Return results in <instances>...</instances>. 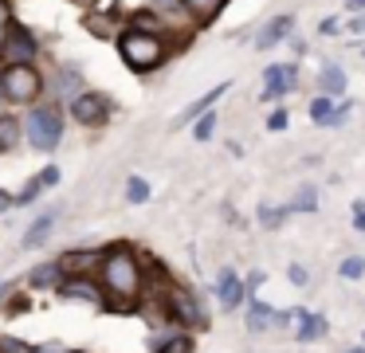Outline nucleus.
Here are the masks:
<instances>
[{
    "label": "nucleus",
    "instance_id": "9b49d317",
    "mask_svg": "<svg viewBox=\"0 0 365 353\" xmlns=\"http://www.w3.org/2000/svg\"><path fill=\"white\" fill-rule=\"evenodd\" d=\"M228 91V83H220V86H212V91L205 94V98H197V102H189V106L181 110V114L173 118V126H185V122H192V118H200V114H208V110H212V102L220 98V94Z\"/></svg>",
    "mask_w": 365,
    "mask_h": 353
},
{
    "label": "nucleus",
    "instance_id": "7c9ffc66",
    "mask_svg": "<svg viewBox=\"0 0 365 353\" xmlns=\"http://www.w3.org/2000/svg\"><path fill=\"white\" fill-rule=\"evenodd\" d=\"M4 353H32V349H28L24 342H12V337H9V342H4Z\"/></svg>",
    "mask_w": 365,
    "mask_h": 353
},
{
    "label": "nucleus",
    "instance_id": "2eb2a0df",
    "mask_svg": "<svg viewBox=\"0 0 365 353\" xmlns=\"http://www.w3.org/2000/svg\"><path fill=\"white\" fill-rule=\"evenodd\" d=\"M299 318H302V326H299V342H318V337H326V318L322 314H307V310H299Z\"/></svg>",
    "mask_w": 365,
    "mask_h": 353
},
{
    "label": "nucleus",
    "instance_id": "c85d7f7f",
    "mask_svg": "<svg viewBox=\"0 0 365 353\" xmlns=\"http://www.w3.org/2000/svg\"><path fill=\"white\" fill-rule=\"evenodd\" d=\"M287 126V110H275V114L267 118V130H283Z\"/></svg>",
    "mask_w": 365,
    "mask_h": 353
},
{
    "label": "nucleus",
    "instance_id": "7ed1b4c3",
    "mask_svg": "<svg viewBox=\"0 0 365 353\" xmlns=\"http://www.w3.org/2000/svg\"><path fill=\"white\" fill-rule=\"evenodd\" d=\"M24 133H28V141H32L36 149L51 153V149L59 145V138H63V122H59V110H51V106H36L32 114H28V122H24Z\"/></svg>",
    "mask_w": 365,
    "mask_h": 353
},
{
    "label": "nucleus",
    "instance_id": "a878e982",
    "mask_svg": "<svg viewBox=\"0 0 365 353\" xmlns=\"http://www.w3.org/2000/svg\"><path fill=\"white\" fill-rule=\"evenodd\" d=\"M287 212H291V208H259V220H263V224H267V227H275V224H283V216H287Z\"/></svg>",
    "mask_w": 365,
    "mask_h": 353
},
{
    "label": "nucleus",
    "instance_id": "4be33fe9",
    "mask_svg": "<svg viewBox=\"0 0 365 353\" xmlns=\"http://www.w3.org/2000/svg\"><path fill=\"white\" fill-rule=\"evenodd\" d=\"M212 130H216V114L208 110V114L197 118V130H192V138H197V141H208V138H212Z\"/></svg>",
    "mask_w": 365,
    "mask_h": 353
},
{
    "label": "nucleus",
    "instance_id": "423d86ee",
    "mask_svg": "<svg viewBox=\"0 0 365 353\" xmlns=\"http://www.w3.org/2000/svg\"><path fill=\"white\" fill-rule=\"evenodd\" d=\"M106 114H110V102H106V94L87 91V94H79V98L71 102V118H75V122H83V126L106 122Z\"/></svg>",
    "mask_w": 365,
    "mask_h": 353
},
{
    "label": "nucleus",
    "instance_id": "ea45409f",
    "mask_svg": "<svg viewBox=\"0 0 365 353\" xmlns=\"http://www.w3.org/2000/svg\"><path fill=\"white\" fill-rule=\"evenodd\" d=\"M349 353H365V349H349Z\"/></svg>",
    "mask_w": 365,
    "mask_h": 353
},
{
    "label": "nucleus",
    "instance_id": "72a5a7b5",
    "mask_svg": "<svg viewBox=\"0 0 365 353\" xmlns=\"http://www.w3.org/2000/svg\"><path fill=\"white\" fill-rule=\"evenodd\" d=\"M354 227H357V232H365V212H354Z\"/></svg>",
    "mask_w": 365,
    "mask_h": 353
},
{
    "label": "nucleus",
    "instance_id": "39448f33",
    "mask_svg": "<svg viewBox=\"0 0 365 353\" xmlns=\"http://www.w3.org/2000/svg\"><path fill=\"white\" fill-rule=\"evenodd\" d=\"M40 86H43V78L32 67H4V75H0V91L9 94L12 102H36Z\"/></svg>",
    "mask_w": 365,
    "mask_h": 353
},
{
    "label": "nucleus",
    "instance_id": "ddd939ff",
    "mask_svg": "<svg viewBox=\"0 0 365 353\" xmlns=\"http://www.w3.org/2000/svg\"><path fill=\"white\" fill-rule=\"evenodd\" d=\"M59 290H63V298H83V302H98L103 298V287L91 279H67Z\"/></svg>",
    "mask_w": 365,
    "mask_h": 353
},
{
    "label": "nucleus",
    "instance_id": "6e6552de",
    "mask_svg": "<svg viewBox=\"0 0 365 353\" xmlns=\"http://www.w3.org/2000/svg\"><path fill=\"white\" fill-rule=\"evenodd\" d=\"M244 282L236 279V271H228V267H224L220 271V279H216V298H220V306L224 310H232V306H240L244 302Z\"/></svg>",
    "mask_w": 365,
    "mask_h": 353
},
{
    "label": "nucleus",
    "instance_id": "2f4dec72",
    "mask_svg": "<svg viewBox=\"0 0 365 353\" xmlns=\"http://www.w3.org/2000/svg\"><path fill=\"white\" fill-rule=\"evenodd\" d=\"M40 180H43V185H56V180H59V169H48V173H43Z\"/></svg>",
    "mask_w": 365,
    "mask_h": 353
},
{
    "label": "nucleus",
    "instance_id": "f8f14e48",
    "mask_svg": "<svg viewBox=\"0 0 365 353\" xmlns=\"http://www.w3.org/2000/svg\"><path fill=\"white\" fill-rule=\"evenodd\" d=\"M275 326V310H271L267 302H259V298H252L247 302V329L252 334H263V329H271Z\"/></svg>",
    "mask_w": 365,
    "mask_h": 353
},
{
    "label": "nucleus",
    "instance_id": "0eeeda50",
    "mask_svg": "<svg viewBox=\"0 0 365 353\" xmlns=\"http://www.w3.org/2000/svg\"><path fill=\"white\" fill-rule=\"evenodd\" d=\"M299 71H294V63H275V67L263 71V98H279V94L294 91V83H299Z\"/></svg>",
    "mask_w": 365,
    "mask_h": 353
},
{
    "label": "nucleus",
    "instance_id": "9d476101",
    "mask_svg": "<svg viewBox=\"0 0 365 353\" xmlns=\"http://www.w3.org/2000/svg\"><path fill=\"white\" fill-rule=\"evenodd\" d=\"M169 302H173V310H177V318H181V322H189V326H205V310L192 302L189 290H173Z\"/></svg>",
    "mask_w": 365,
    "mask_h": 353
},
{
    "label": "nucleus",
    "instance_id": "b1692460",
    "mask_svg": "<svg viewBox=\"0 0 365 353\" xmlns=\"http://www.w3.org/2000/svg\"><path fill=\"white\" fill-rule=\"evenodd\" d=\"M330 114H334V102L330 98H314V102H310V118H314V122L326 126V118H330Z\"/></svg>",
    "mask_w": 365,
    "mask_h": 353
},
{
    "label": "nucleus",
    "instance_id": "58836bf2",
    "mask_svg": "<svg viewBox=\"0 0 365 353\" xmlns=\"http://www.w3.org/2000/svg\"><path fill=\"white\" fill-rule=\"evenodd\" d=\"M4 295H9V287H0V298H4Z\"/></svg>",
    "mask_w": 365,
    "mask_h": 353
},
{
    "label": "nucleus",
    "instance_id": "cd10ccee",
    "mask_svg": "<svg viewBox=\"0 0 365 353\" xmlns=\"http://www.w3.org/2000/svg\"><path fill=\"white\" fill-rule=\"evenodd\" d=\"M287 279H291L294 287H307L310 275H307V267H302V263H291V267H287Z\"/></svg>",
    "mask_w": 365,
    "mask_h": 353
},
{
    "label": "nucleus",
    "instance_id": "bb28decb",
    "mask_svg": "<svg viewBox=\"0 0 365 353\" xmlns=\"http://www.w3.org/2000/svg\"><path fill=\"white\" fill-rule=\"evenodd\" d=\"M158 353H192V342H189V337H173V342L161 345Z\"/></svg>",
    "mask_w": 365,
    "mask_h": 353
},
{
    "label": "nucleus",
    "instance_id": "6ab92c4d",
    "mask_svg": "<svg viewBox=\"0 0 365 353\" xmlns=\"http://www.w3.org/2000/svg\"><path fill=\"white\" fill-rule=\"evenodd\" d=\"M126 200L130 204H145V200H150V185H145L142 177H130L126 180Z\"/></svg>",
    "mask_w": 365,
    "mask_h": 353
},
{
    "label": "nucleus",
    "instance_id": "c9c22d12",
    "mask_svg": "<svg viewBox=\"0 0 365 353\" xmlns=\"http://www.w3.org/2000/svg\"><path fill=\"white\" fill-rule=\"evenodd\" d=\"M4 20H9V4L0 0V28H4Z\"/></svg>",
    "mask_w": 365,
    "mask_h": 353
},
{
    "label": "nucleus",
    "instance_id": "a211bd4d",
    "mask_svg": "<svg viewBox=\"0 0 365 353\" xmlns=\"http://www.w3.org/2000/svg\"><path fill=\"white\" fill-rule=\"evenodd\" d=\"M59 279V263H48V267H36L32 275H28V282L32 287H51V282Z\"/></svg>",
    "mask_w": 365,
    "mask_h": 353
},
{
    "label": "nucleus",
    "instance_id": "c756f323",
    "mask_svg": "<svg viewBox=\"0 0 365 353\" xmlns=\"http://www.w3.org/2000/svg\"><path fill=\"white\" fill-rule=\"evenodd\" d=\"M32 353H71L67 345H59V342H48V345H36Z\"/></svg>",
    "mask_w": 365,
    "mask_h": 353
},
{
    "label": "nucleus",
    "instance_id": "393cba45",
    "mask_svg": "<svg viewBox=\"0 0 365 353\" xmlns=\"http://www.w3.org/2000/svg\"><path fill=\"white\" fill-rule=\"evenodd\" d=\"M354 106H357V102H349V98L341 102V106H334V114L326 118V126H341V122H346V118H349V110H354Z\"/></svg>",
    "mask_w": 365,
    "mask_h": 353
},
{
    "label": "nucleus",
    "instance_id": "4468645a",
    "mask_svg": "<svg viewBox=\"0 0 365 353\" xmlns=\"http://www.w3.org/2000/svg\"><path fill=\"white\" fill-rule=\"evenodd\" d=\"M51 224H56V212H43L40 220H32V227H28V235H24V247L32 251V247H40V243H48Z\"/></svg>",
    "mask_w": 365,
    "mask_h": 353
},
{
    "label": "nucleus",
    "instance_id": "20e7f679",
    "mask_svg": "<svg viewBox=\"0 0 365 353\" xmlns=\"http://www.w3.org/2000/svg\"><path fill=\"white\" fill-rule=\"evenodd\" d=\"M36 36L28 28H20V24H12L9 31H4V44H0V59H4V67H32L36 59Z\"/></svg>",
    "mask_w": 365,
    "mask_h": 353
},
{
    "label": "nucleus",
    "instance_id": "f3484780",
    "mask_svg": "<svg viewBox=\"0 0 365 353\" xmlns=\"http://www.w3.org/2000/svg\"><path fill=\"white\" fill-rule=\"evenodd\" d=\"M16 133H20V126L12 122V118L0 114V153H9V149L16 145Z\"/></svg>",
    "mask_w": 365,
    "mask_h": 353
},
{
    "label": "nucleus",
    "instance_id": "5701e85b",
    "mask_svg": "<svg viewBox=\"0 0 365 353\" xmlns=\"http://www.w3.org/2000/svg\"><path fill=\"white\" fill-rule=\"evenodd\" d=\"M314 208H318V193H314V188H302L299 200L291 204V212H314Z\"/></svg>",
    "mask_w": 365,
    "mask_h": 353
},
{
    "label": "nucleus",
    "instance_id": "1a4fd4ad",
    "mask_svg": "<svg viewBox=\"0 0 365 353\" xmlns=\"http://www.w3.org/2000/svg\"><path fill=\"white\" fill-rule=\"evenodd\" d=\"M291 28H294V16H275V20L263 24V31H259V39H255V47H259V51H267V47L283 44Z\"/></svg>",
    "mask_w": 365,
    "mask_h": 353
},
{
    "label": "nucleus",
    "instance_id": "e433bc0d",
    "mask_svg": "<svg viewBox=\"0 0 365 353\" xmlns=\"http://www.w3.org/2000/svg\"><path fill=\"white\" fill-rule=\"evenodd\" d=\"M349 28H354V31H365V16H357V20L349 24Z\"/></svg>",
    "mask_w": 365,
    "mask_h": 353
},
{
    "label": "nucleus",
    "instance_id": "dca6fc26",
    "mask_svg": "<svg viewBox=\"0 0 365 353\" xmlns=\"http://www.w3.org/2000/svg\"><path fill=\"white\" fill-rule=\"evenodd\" d=\"M322 91L326 94H341V91H346V71H341L338 63H326V67H322Z\"/></svg>",
    "mask_w": 365,
    "mask_h": 353
},
{
    "label": "nucleus",
    "instance_id": "473e14b6",
    "mask_svg": "<svg viewBox=\"0 0 365 353\" xmlns=\"http://www.w3.org/2000/svg\"><path fill=\"white\" fill-rule=\"evenodd\" d=\"M9 208H12V196L4 193V188H0V212H9Z\"/></svg>",
    "mask_w": 365,
    "mask_h": 353
},
{
    "label": "nucleus",
    "instance_id": "f03ea898",
    "mask_svg": "<svg viewBox=\"0 0 365 353\" xmlns=\"http://www.w3.org/2000/svg\"><path fill=\"white\" fill-rule=\"evenodd\" d=\"M103 271H106V290L118 298H134L138 282H142V271H138V259L130 255L126 247H114L110 255H103Z\"/></svg>",
    "mask_w": 365,
    "mask_h": 353
},
{
    "label": "nucleus",
    "instance_id": "aec40b11",
    "mask_svg": "<svg viewBox=\"0 0 365 353\" xmlns=\"http://www.w3.org/2000/svg\"><path fill=\"white\" fill-rule=\"evenodd\" d=\"M338 275H341V279H361V275H365V259H361V255L341 259V263H338Z\"/></svg>",
    "mask_w": 365,
    "mask_h": 353
},
{
    "label": "nucleus",
    "instance_id": "4c0bfd02",
    "mask_svg": "<svg viewBox=\"0 0 365 353\" xmlns=\"http://www.w3.org/2000/svg\"><path fill=\"white\" fill-rule=\"evenodd\" d=\"M75 4H83V8H87V4H95V0H75Z\"/></svg>",
    "mask_w": 365,
    "mask_h": 353
},
{
    "label": "nucleus",
    "instance_id": "412c9836",
    "mask_svg": "<svg viewBox=\"0 0 365 353\" xmlns=\"http://www.w3.org/2000/svg\"><path fill=\"white\" fill-rule=\"evenodd\" d=\"M181 4H185V8H189V12H197V16H200V20H208V16H212V12H216V8H220V4H224V0H181Z\"/></svg>",
    "mask_w": 365,
    "mask_h": 353
},
{
    "label": "nucleus",
    "instance_id": "f704fd0d",
    "mask_svg": "<svg viewBox=\"0 0 365 353\" xmlns=\"http://www.w3.org/2000/svg\"><path fill=\"white\" fill-rule=\"evenodd\" d=\"M346 8H349V12H361V8H365V0H346Z\"/></svg>",
    "mask_w": 365,
    "mask_h": 353
},
{
    "label": "nucleus",
    "instance_id": "f257e3e1",
    "mask_svg": "<svg viewBox=\"0 0 365 353\" xmlns=\"http://www.w3.org/2000/svg\"><path fill=\"white\" fill-rule=\"evenodd\" d=\"M118 51H122V59H126V67H134V71H153L161 59H165L161 36L142 31V28H130L126 36L118 39Z\"/></svg>",
    "mask_w": 365,
    "mask_h": 353
}]
</instances>
